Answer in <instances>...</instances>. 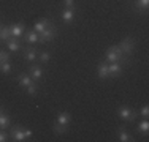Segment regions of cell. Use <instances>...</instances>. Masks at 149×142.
Here are the masks:
<instances>
[{
	"mask_svg": "<svg viewBox=\"0 0 149 142\" xmlns=\"http://www.w3.org/2000/svg\"><path fill=\"white\" fill-rule=\"evenodd\" d=\"M57 35V27L52 24L49 26L46 30H43L41 33H38V44H43V43H48V41H52Z\"/></svg>",
	"mask_w": 149,
	"mask_h": 142,
	"instance_id": "cell-3",
	"label": "cell"
},
{
	"mask_svg": "<svg viewBox=\"0 0 149 142\" xmlns=\"http://www.w3.org/2000/svg\"><path fill=\"white\" fill-rule=\"evenodd\" d=\"M22 40L27 43V44H38V33L33 30V28H30V30H26L22 35Z\"/></svg>",
	"mask_w": 149,
	"mask_h": 142,
	"instance_id": "cell-9",
	"label": "cell"
},
{
	"mask_svg": "<svg viewBox=\"0 0 149 142\" xmlns=\"http://www.w3.org/2000/svg\"><path fill=\"white\" fill-rule=\"evenodd\" d=\"M108 71H109V77H119L120 73H122V66H120L119 62L108 63Z\"/></svg>",
	"mask_w": 149,
	"mask_h": 142,
	"instance_id": "cell-14",
	"label": "cell"
},
{
	"mask_svg": "<svg viewBox=\"0 0 149 142\" xmlns=\"http://www.w3.org/2000/svg\"><path fill=\"white\" fill-rule=\"evenodd\" d=\"M97 74L100 79H109V71H108V62L102 60L97 65Z\"/></svg>",
	"mask_w": 149,
	"mask_h": 142,
	"instance_id": "cell-10",
	"label": "cell"
},
{
	"mask_svg": "<svg viewBox=\"0 0 149 142\" xmlns=\"http://www.w3.org/2000/svg\"><path fill=\"white\" fill-rule=\"evenodd\" d=\"M24 136H26V141H32V137H33V133H32L30 130H24Z\"/></svg>",
	"mask_w": 149,
	"mask_h": 142,
	"instance_id": "cell-30",
	"label": "cell"
},
{
	"mask_svg": "<svg viewBox=\"0 0 149 142\" xmlns=\"http://www.w3.org/2000/svg\"><path fill=\"white\" fill-rule=\"evenodd\" d=\"M8 141V134L5 133V130H0V142H6Z\"/></svg>",
	"mask_w": 149,
	"mask_h": 142,
	"instance_id": "cell-29",
	"label": "cell"
},
{
	"mask_svg": "<svg viewBox=\"0 0 149 142\" xmlns=\"http://www.w3.org/2000/svg\"><path fill=\"white\" fill-rule=\"evenodd\" d=\"M38 59H40V63H48L49 60H51V54L46 52V51H43V52L38 54Z\"/></svg>",
	"mask_w": 149,
	"mask_h": 142,
	"instance_id": "cell-25",
	"label": "cell"
},
{
	"mask_svg": "<svg viewBox=\"0 0 149 142\" xmlns=\"http://www.w3.org/2000/svg\"><path fill=\"white\" fill-rule=\"evenodd\" d=\"M57 123H60V125H65V126H68L70 125V122H72V117H70V114L67 112V111H63V112H59V115H57V120H56Z\"/></svg>",
	"mask_w": 149,
	"mask_h": 142,
	"instance_id": "cell-20",
	"label": "cell"
},
{
	"mask_svg": "<svg viewBox=\"0 0 149 142\" xmlns=\"http://www.w3.org/2000/svg\"><path fill=\"white\" fill-rule=\"evenodd\" d=\"M10 137H11V141H15V142L26 141V136H24V128L21 125H15L11 128V131H10Z\"/></svg>",
	"mask_w": 149,
	"mask_h": 142,
	"instance_id": "cell-5",
	"label": "cell"
},
{
	"mask_svg": "<svg viewBox=\"0 0 149 142\" xmlns=\"http://www.w3.org/2000/svg\"><path fill=\"white\" fill-rule=\"evenodd\" d=\"M138 115H141L143 119H148V117H149V106H148V104H144L143 108L140 109V112H138Z\"/></svg>",
	"mask_w": 149,
	"mask_h": 142,
	"instance_id": "cell-27",
	"label": "cell"
},
{
	"mask_svg": "<svg viewBox=\"0 0 149 142\" xmlns=\"http://www.w3.org/2000/svg\"><path fill=\"white\" fill-rule=\"evenodd\" d=\"M13 71V65L10 62H2L0 63V73L2 74H10Z\"/></svg>",
	"mask_w": 149,
	"mask_h": 142,
	"instance_id": "cell-23",
	"label": "cell"
},
{
	"mask_svg": "<svg viewBox=\"0 0 149 142\" xmlns=\"http://www.w3.org/2000/svg\"><path fill=\"white\" fill-rule=\"evenodd\" d=\"M8 126H11V119H10L8 114L3 112L2 115H0V130H6Z\"/></svg>",
	"mask_w": 149,
	"mask_h": 142,
	"instance_id": "cell-21",
	"label": "cell"
},
{
	"mask_svg": "<svg viewBox=\"0 0 149 142\" xmlns=\"http://www.w3.org/2000/svg\"><path fill=\"white\" fill-rule=\"evenodd\" d=\"M2 27H3V26H2V24H0V30H2Z\"/></svg>",
	"mask_w": 149,
	"mask_h": 142,
	"instance_id": "cell-32",
	"label": "cell"
},
{
	"mask_svg": "<svg viewBox=\"0 0 149 142\" xmlns=\"http://www.w3.org/2000/svg\"><path fill=\"white\" fill-rule=\"evenodd\" d=\"M10 32H11L13 38H22L24 32H26V27H24L22 22H17V24H13V26L10 27Z\"/></svg>",
	"mask_w": 149,
	"mask_h": 142,
	"instance_id": "cell-12",
	"label": "cell"
},
{
	"mask_svg": "<svg viewBox=\"0 0 149 142\" xmlns=\"http://www.w3.org/2000/svg\"><path fill=\"white\" fill-rule=\"evenodd\" d=\"M2 62H10V52L0 49V63Z\"/></svg>",
	"mask_w": 149,
	"mask_h": 142,
	"instance_id": "cell-28",
	"label": "cell"
},
{
	"mask_svg": "<svg viewBox=\"0 0 149 142\" xmlns=\"http://www.w3.org/2000/svg\"><path fill=\"white\" fill-rule=\"evenodd\" d=\"M21 38H10L8 41H6V48H8V51H11V52H17V51H21Z\"/></svg>",
	"mask_w": 149,
	"mask_h": 142,
	"instance_id": "cell-18",
	"label": "cell"
},
{
	"mask_svg": "<svg viewBox=\"0 0 149 142\" xmlns=\"http://www.w3.org/2000/svg\"><path fill=\"white\" fill-rule=\"evenodd\" d=\"M11 38V32H10V27L8 26H3L2 30H0V41H8Z\"/></svg>",
	"mask_w": 149,
	"mask_h": 142,
	"instance_id": "cell-22",
	"label": "cell"
},
{
	"mask_svg": "<svg viewBox=\"0 0 149 142\" xmlns=\"http://www.w3.org/2000/svg\"><path fill=\"white\" fill-rule=\"evenodd\" d=\"M136 133L141 134L143 137H148V133H149V120L148 119H143L136 125Z\"/></svg>",
	"mask_w": 149,
	"mask_h": 142,
	"instance_id": "cell-15",
	"label": "cell"
},
{
	"mask_svg": "<svg viewBox=\"0 0 149 142\" xmlns=\"http://www.w3.org/2000/svg\"><path fill=\"white\" fill-rule=\"evenodd\" d=\"M74 16H76V11H73V10H68V8H63L62 13H60V17H62V21L65 24H72Z\"/></svg>",
	"mask_w": 149,
	"mask_h": 142,
	"instance_id": "cell-16",
	"label": "cell"
},
{
	"mask_svg": "<svg viewBox=\"0 0 149 142\" xmlns=\"http://www.w3.org/2000/svg\"><path fill=\"white\" fill-rule=\"evenodd\" d=\"M62 3H63V8L73 10V11H76V10H78V3H76V0H62Z\"/></svg>",
	"mask_w": 149,
	"mask_h": 142,
	"instance_id": "cell-24",
	"label": "cell"
},
{
	"mask_svg": "<svg viewBox=\"0 0 149 142\" xmlns=\"http://www.w3.org/2000/svg\"><path fill=\"white\" fill-rule=\"evenodd\" d=\"M149 6V0H133V8L136 13H146Z\"/></svg>",
	"mask_w": 149,
	"mask_h": 142,
	"instance_id": "cell-17",
	"label": "cell"
},
{
	"mask_svg": "<svg viewBox=\"0 0 149 142\" xmlns=\"http://www.w3.org/2000/svg\"><path fill=\"white\" fill-rule=\"evenodd\" d=\"M26 92L30 95V97H35V95L38 93V87H37V85H35V82H33L32 85H29V87L26 88Z\"/></svg>",
	"mask_w": 149,
	"mask_h": 142,
	"instance_id": "cell-26",
	"label": "cell"
},
{
	"mask_svg": "<svg viewBox=\"0 0 149 142\" xmlns=\"http://www.w3.org/2000/svg\"><path fill=\"white\" fill-rule=\"evenodd\" d=\"M119 48L122 49V52H124L127 57H130V55L133 54V49H135V41H133V38H132V37L124 38V40L119 43Z\"/></svg>",
	"mask_w": 149,
	"mask_h": 142,
	"instance_id": "cell-4",
	"label": "cell"
},
{
	"mask_svg": "<svg viewBox=\"0 0 149 142\" xmlns=\"http://www.w3.org/2000/svg\"><path fill=\"white\" fill-rule=\"evenodd\" d=\"M29 74H30L32 79H33V82H38V81L43 79V68L40 65H30Z\"/></svg>",
	"mask_w": 149,
	"mask_h": 142,
	"instance_id": "cell-8",
	"label": "cell"
},
{
	"mask_svg": "<svg viewBox=\"0 0 149 142\" xmlns=\"http://www.w3.org/2000/svg\"><path fill=\"white\" fill-rule=\"evenodd\" d=\"M54 22H51L49 19H46V17H43V19H40V21H35V24H33V30L37 32V33H41L43 30H46L49 26H52Z\"/></svg>",
	"mask_w": 149,
	"mask_h": 142,
	"instance_id": "cell-11",
	"label": "cell"
},
{
	"mask_svg": "<svg viewBox=\"0 0 149 142\" xmlns=\"http://www.w3.org/2000/svg\"><path fill=\"white\" fill-rule=\"evenodd\" d=\"M118 141L120 142H133V136L127 131V128L124 125H119L118 126Z\"/></svg>",
	"mask_w": 149,
	"mask_h": 142,
	"instance_id": "cell-7",
	"label": "cell"
},
{
	"mask_svg": "<svg viewBox=\"0 0 149 142\" xmlns=\"http://www.w3.org/2000/svg\"><path fill=\"white\" fill-rule=\"evenodd\" d=\"M116 114H118V117L120 120H124V122H135L138 117V112L133 111L132 108H129V106H120V108L116 111Z\"/></svg>",
	"mask_w": 149,
	"mask_h": 142,
	"instance_id": "cell-2",
	"label": "cell"
},
{
	"mask_svg": "<svg viewBox=\"0 0 149 142\" xmlns=\"http://www.w3.org/2000/svg\"><path fill=\"white\" fill-rule=\"evenodd\" d=\"M3 112H5V108H3V106H2V104H0V115H2V114H3Z\"/></svg>",
	"mask_w": 149,
	"mask_h": 142,
	"instance_id": "cell-31",
	"label": "cell"
},
{
	"mask_svg": "<svg viewBox=\"0 0 149 142\" xmlns=\"http://www.w3.org/2000/svg\"><path fill=\"white\" fill-rule=\"evenodd\" d=\"M51 130H52V133H54L56 136H62V134L68 133V126L60 125V123H57V122H54V125L51 126Z\"/></svg>",
	"mask_w": 149,
	"mask_h": 142,
	"instance_id": "cell-19",
	"label": "cell"
},
{
	"mask_svg": "<svg viewBox=\"0 0 149 142\" xmlns=\"http://www.w3.org/2000/svg\"><path fill=\"white\" fill-rule=\"evenodd\" d=\"M16 79H17V82H19V85L22 88H27L29 85L33 84V79L30 77V74H26V73H19L16 76Z\"/></svg>",
	"mask_w": 149,
	"mask_h": 142,
	"instance_id": "cell-13",
	"label": "cell"
},
{
	"mask_svg": "<svg viewBox=\"0 0 149 142\" xmlns=\"http://www.w3.org/2000/svg\"><path fill=\"white\" fill-rule=\"evenodd\" d=\"M38 59V52L33 46H24V60L27 63H33Z\"/></svg>",
	"mask_w": 149,
	"mask_h": 142,
	"instance_id": "cell-6",
	"label": "cell"
},
{
	"mask_svg": "<svg viewBox=\"0 0 149 142\" xmlns=\"http://www.w3.org/2000/svg\"><path fill=\"white\" fill-rule=\"evenodd\" d=\"M105 60L108 63H114V62H119V63H129V57L122 52V49L119 48V44H114V46H109L105 52Z\"/></svg>",
	"mask_w": 149,
	"mask_h": 142,
	"instance_id": "cell-1",
	"label": "cell"
}]
</instances>
